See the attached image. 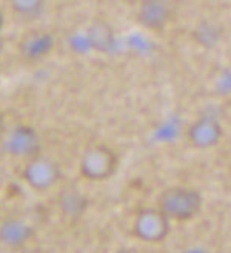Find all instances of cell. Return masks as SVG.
<instances>
[{
  "mask_svg": "<svg viewBox=\"0 0 231 253\" xmlns=\"http://www.w3.org/2000/svg\"><path fill=\"white\" fill-rule=\"evenodd\" d=\"M34 227L22 218L9 216L0 222V244L6 249H22L34 238Z\"/></svg>",
  "mask_w": 231,
  "mask_h": 253,
  "instance_id": "8",
  "label": "cell"
},
{
  "mask_svg": "<svg viewBox=\"0 0 231 253\" xmlns=\"http://www.w3.org/2000/svg\"><path fill=\"white\" fill-rule=\"evenodd\" d=\"M192 41H194L199 46L202 48H214L217 43L221 42L222 37V30L217 27L214 22L205 20L197 23L191 31Z\"/></svg>",
  "mask_w": 231,
  "mask_h": 253,
  "instance_id": "11",
  "label": "cell"
},
{
  "mask_svg": "<svg viewBox=\"0 0 231 253\" xmlns=\"http://www.w3.org/2000/svg\"><path fill=\"white\" fill-rule=\"evenodd\" d=\"M20 178L34 192H48L62 179V169L53 158L38 155L25 161Z\"/></svg>",
  "mask_w": 231,
  "mask_h": 253,
  "instance_id": "4",
  "label": "cell"
},
{
  "mask_svg": "<svg viewBox=\"0 0 231 253\" xmlns=\"http://www.w3.org/2000/svg\"><path fill=\"white\" fill-rule=\"evenodd\" d=\"M185 137L194 150L207 151L222 142L224 126L211 116H200L187 126Z\"/></svg>",
  "mask_w": 231,
  "mask_h": 253,
  "instance_id": "6",
  "label": "cell"
},
{
  "mask_svg": "<svg viewBox=\"0 0 231 253\" xmlns=\"http://www.w3.org/2000/svg\"><path fill=\"white\" fill-rule=\"evenodd\" d=\"M119 155L105 145L93 144L83 150L79 159V173L85 181L104 182L116 174L119 169Z\"/></svg>",
  "mask_w": 231,
  "mask_h": 253,
  "instance_id": "2",
  "label": "cell"
},
{
  "mask_svg": "<svg viewBox=\"0 0 231 253\" xmlns=\"http://www.w3.org/2000/svg\"><path fill=\"white\" fill-rule=\"evenodd\" d=\"M88 42L94 51L108 53L116 45V33L107 20H94L86 31Z\"/></svg>",
  "mask_w": 231,
  "mask_h": 253,
  "instance_id": "10",
  "label": "cell"
},
{
  "mask_svg": "<svg viewBox=\"0 0 231 253\" xmlns=\"http://www.w3.org/2000/svg\"><path fill=\"white\" fill-rule=\"evenodd\" d=\"M114 253H140V252H139V250H136V249H131V247H123V249L116 250Z\"/></svg>",
  "mask_w": 231,
  "mask_h": 253,
  "instance_id": "15",
  "label": "cell"
},
{
  "mask_svg": "<svg viewBox=\"0 0 231 253\" xmlns=\"http://www.w3.org/2000/svg\"><path fill=\"white\" fill-rule=\"evenodd\" d=\"M9 6L17 19L27 22L37 20L45 14V2L42 0H12Z\"/></svg>",
  "mask_w": 231,
  "mask_h": 253,
  "instance_id": "12",
  "label": "cell"
},
{
  "mask_svg": "<svg viewBox=\"0 0 231 253\" xmlns=\"http://www.w3.org/2000/svg\"><path fill=\"white\" fill-rule=\"evenodd\" d=\"M2 27H3V14H2V11H0V31H2Z\"/></svg>",
  "mask_w": 231,
  "mask_h": 253,
  "instance_id": "17",
  "label": "cell"
},
{
  "mask_svg": "<svg viewBox=\"0 0 231 253\" xmlns=\"http://www.w3.org/2000/svg\"><path fill=\"white\" fill-rule=\"evenodd\" d=\"M203 196L197 188L190 185H170L157 196L156 207L171 222H188L200 213Z\"/></svg>",
  "mask_w": 231,
  "mask_h": 253,
  "instance_id": "1",
  "label": "cell"
},
{
  "mask_svg": "<svg viewBox=\"0 0 231 253\" xmlns=\"http://www.w3.org/2000/svg\"><path fill=\"white\" fill-rule=\"evenodd\" d=\"M2 51H3V39L0 37V54H2Z\"/></svg>",
  "mask_w": 231,
  "mask_h": 253,
  "instance_id": "18",
  "label": "cell"
},
{
  "mask_svg": "<svg viewBox=\"0 0 231 253\" xmlns=\"http://www.w3.org/2000/svg\"><path fill=\"white\" fill-rule=\"evenodd\" d=\"M131 233L140 243L160 244L171 233V221L156 206L142 207L134 213Z\"/></svg>",
  "mask_w": 231,
  "mask_h": 253,
  "instance_id": "3",
  "label": "cell"
},
{
  "mask_svg": "<svg viewBox=\"0 0 231 253\" xmlns=\"http://www.w3.org/2000/svg\"><path fill=\"white\" fill-rule=\"evenodd\" d=\"M174 11L165 0H144L136 11V22L140 28L151 33L163 31L171 23Z\"/></svg>",
  "mask_w": 231,
  "mask_h": 253,
  "instance_id": "7",
  "label": "cell"
},
{
  "mask_svg": "<svg viewBox=\"0 0 231 253\" xmlns=\"http://www.w3.org/2000/svg\"><path fill=\"white\" fill-rule=\"evenodd\" d=\"M228 173H230V179H231V166H230V171Z\"/></svg>",
  "mask_w": 231,
  "mask_h": 253,
  "instance_id": "19",
  "label": "cell"
},
{
  "mask_svg": "<svg viewBox=\"0 0 231 253\" xmlns=\"http://www.w3.org/2000/svg\"><path fill=\"white\" fill-rule=\"evenodd\" d=\"M5 136H6V119L3 113L0 111V141H3Z\"/></svg>",
  "mask_w": 231,
  "mask_h": 253,
  "instance_id": "14",
  "label": "cell"
},
{
  "mask_svg": "<svg viewBox=\"0 0 231 253\" xmlns=\"http://www.w3.org/2000/svg\"><path fill=\"white\" fill-rule=\"evenodd\" d=\"M19 54L25 60L37 62L43 59L53 48V36L45 31H31L19 41Z\"/></svg>",
  "mask_w": 231,
  "mask_h": 253,
  "instance_id": "9",
  "label": "cell"
},
{
  "mask_svg": "<svg viewBox=\"0 0 231 253\" xmlns=\"http://www.w3.org/2000/svg\"><path fill=\"white\" fill-rule=\"evenodd\" d=\"M86 206H88V201H86L85 195L77 192L76 188L63 192L62 199H60V209L68 218L80 216V214L86 210Z\"/></svg>",
  "mask_w": 231,
  "mask_h": 253,
  "instance_id": "13",
  "label": "cell"
},
{
  "mask_svg": "<svg viewBox=\"0 0 231 253\" xmlns=\"http://www.w3.org/2000/svg\"><path fill=\"white\" fill-rule=\"evenodd\" d=\"M27 253H45V252L40 250V249H34V250H28Z\"/></svg>",
  "mask_w": 231,
  "mask_h": 253,
  "instance_id": "16",
  "label": "cell"
},
{
  "mask_svg": "<svg viewBox=\"0 0 231 253\" xmlns=\"http://www.w3.org/2000/svg\"><path fill=\"white\" fill-rule=\"evenodd\" d=\"M2 150L12 158L28 161L40 155V139L31 125L20 124L3 137Z\"/></svg>",
  "mask_w": 231,
  "mask_h": 253,
  "instance_id": "5",
  "label": "cell"
}]
</instances>
